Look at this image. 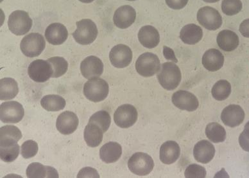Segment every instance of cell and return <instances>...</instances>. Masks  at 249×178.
Returning <instances> with one entry per match:
<instances>
[{"label": "cell", "instance_id": "obj_1", "mask_svg": "<svg viewBox=\"0 0 249 178\" xmlns=\"http://www.w3.org/2000/svg\"><path fill=\"white\" fill-rule=\"evenodd\" d=\"M157 77L164 89L172 91L180 85L182 79L181 71L176 63L166 62L162 64Z\"/></svg>", "mask_w": 249, "mask_h": 178}, {"label": "cell", "instance_id": "obj_2", "mask_svg": "<svg viewBox=\"0 0 249 178\" xmlns=\"http://www.w3.org/2000/svg\"><path fill=\"white\" fill-rule=\"evenodd\" d=\"M83 91L85 97L90 101L99 103L107 98L109 91V85L105 80L93 78L86 82Z\"/></svg>", "mask_w": 249, "mask_h": 178}, {"label": "cell", "instance_id": "obj_3", "mask_svg": "<svg viewBox=\"0 0 249 178\" xmlns=\"http://www.w3.org/2000/svg\"><path fill=\"white\" fill-rule=\"evenodd\" d=\"M77 29L73 33L75 41L80 45H88L93 43L98 36V29L92 20L85 19L77 22Z\"/></svg>", "mask_w": 249, "mask_h": 178}, {"label": "cell", "instance_id": "obj_4", "mask_svg": "<svg viewBox=\"0 0 249 178\" xmlns=\"http://www.w3.org/2000/svg\"><path fill=\"white\" fill-rule=\"evenodd\" d=\"M128 167L134 175L144 177L149 175L154 169V162L150 155L138 152L128 160Z\"/></svg>", "mask_w": 249, "mask_h": 178}, {"label": "cell", "instance_id": "obj_5", "mask_svg": "<svg viewBox=\"0 0 249 178\" xmlns=\"http://www.w3.org/2000/svg\"><path fill=\"white\" fill-rule=\"evenodd\" d=\"M46 41L39 33H31L21 40L20 49L24 55L29 57H37L45 49Z\"/></svg>", "mask_w": 249, "mask_h": 178}, {"label": "cell", "instance_id": "obj_6", "mask_svg": "<svg viewBox=\"0 0 249 178\" xmlns=\"http://www.w3.org/2000/svg\"><path fill=\"white\" fill-rule=\"evenodd\" d=\"M160 69V60L156 54L150 53H142L136 61V71L142 77H152L158 73Z\"/></svg>", "mask_w": 249, "mask_h": 178}, {"label": "cell", "instance_id": "obj_7", "mask_svg": "<svg viewBox=\"0 0 249 178\" xmlns=\"http://www.w3.org/2000/svg\"><path fill=\"white\" fill-rule=\"evenodd\" d=\"M32 19L29 14L23 11H16L9 16L8 26L12 33L23 36L29 33L32 27Z\"/></svg>", "mask_w": 249, "mask_h": 178}, {"label": "cell", "instance_id": "obj_8", "mask_svg": "<svg viewBox=\"0 0 249 178\" xmlns=\"http://www.w3.org/2000/svg\"><path fill=\"white\" fill-rule=\"evenodd\" d=\"M196 18L200 25L209 31H216L222 25V18L220 13L208 6L198 10Z\"/></svg>", "mask_w": 249, "mask_h": 178}, {"label": "cell", "instance_id": "obj_9", "mask_svg": "<svg viewBox=\"0 0 249 178\" xmlns=\"http://www.w3.org/2000/svg\"><path fill=\"white\" fill-rule=\"evenodd\" d=\"M53 73L51 64L43 59L32 61L28 69V74L30 78L36 83H45L52 77Z\"/></svg>", "mask_w": 249, "mask_h": 178}, {"label": "cell", "instance_id": "obj_10", "mask_svg": "<svg viewBox=\"0 0 249 178\" xmlns=\"http://www.w3.org/2000/svg\"><path fill=\"white\" fill-rule=\"evenodd\" d=\"M23 106L16 101L6 102L0 106V119L3 123L16 124L23 119Z\"/></svg>", "mask_w": 249, "mask_h": 178}, {"label": "cell", "instance_id": "obj_11", "mask_svg": "<svg viewBox=\"0 0 249 178\" xmlns=\"http://www.w3.org/2000/svg\"><path fill=\"white\" fill-rule=\"evenodd\" d=\"M138 113L132 105H122L114 114V121L118 127L126 129L133 125L137 121Z\"/></svg>", "mask_w": 249, "mask_h": 178}, {"label": "cell", "instance_id": "obj_12", "mask_svg": "<svg viewBox=\"0 0 249 178\" xmlns=\"http://www.w3.org/2000/svg\"><path fill=\"white\" fill-rule=\"evenodd\" d=\"M109 59L114 67L124 69L132 62V52L128 46L120 44L112 48L110 52Z\"/></svg>", "mask_w": 249, "mask_h": 178}, {"label": "cell", "instance_id": "obj_13", "mask_svg": "<svg viewBox=\"0 0 249 178\" xmlns=\"http://www.w3.org/2000/svg\"><path fill=\"white\" fill-rule=\"evenodd\" d=\"M172 101L178 109L190 112L196 111L199 106L196 96L185 90H179L173 94Z\"/></svg>", "mask_w": 249, "mask_h": 178}, {"label": "cell", "instance_id": "obj_14", "mask_svg": "<svg viewBox=\"0 0 249 178\" xmlns=\"http://www.w3.org/2000/svg\"><path fill=\"white\" fill-rule=\"evenodd\" d=\"M80 71L86 79L89 80L99 77L104 72V64L96 56H89L80 64Z\"/></svg>", "mask_w": 249, "mask_h": 178}, {"label": "cell", "instance_id": "obj_15", "mask_svg": "<svg viewBox=\"0 0 249 178\" xmlns=\"http://www.w3.org/2000/svg\"><path fill=\"white\" fill-rule=\"evenodd\" d=\"M223 123L230 127H235L242 124L245 119V112L239 105H231L225 107L221 114Z\"/></svg>", "mask_w": 249, "mask_h": 178}, {"label": "cell", "instance_id": "obj_16", "mask_svg": "<svg viewBox=\"0 0 249 178\" xmlns=\"http://www.w3.org/2000/svg\"><path fill=\"white\" fill-rule=\"evenodd\" d=\"M78 119L73 112L66 111L58 117L56 122V127L62 135H69L77 129Z\"/></svg>", "mask_w": 249, "mask_h": 178}, {"label": "cell", "instance_id": "obj_17", "mask_svg": "<svg viewBox=\"0 0 249 178\" xmlns=\"http://www.w3.org/2000/svg\"><path fill=\"white\" fill-rule=\"evenodd\" d=\"M136 12L130 5H124L118 8L114 13L113 21L114 25L121 29L130 27L135 21Z\"/></svg>", "mask_w": 249, "mask_h": 178}, {"label": "cell", "instance_id": "obj_18", "mask_svg": "<svg viewBox=\"0 0 249 178\" xmlns=\"http://www.w3.org/2000/svg\"><path fill=\"white\" fill-rule=\"evenodd\" d=\"M13 139H0V158L2 161L11 163L17 159L19 154V146Z\"/></svg>", "mask_w": 249, "mask_h": 178}, {"label": "cell", "instance_id": "obj_19", "mask_svg": "<svg viewBox=\"0 0 249 178\" xmlns=\"http://www.w3.org/2000/svg\"><path fill=\"white\" fill-rule=\"evenodd\" d=\"M68 32L65 26L59 23L50 24L45 31V37L48 43L53 45H60L66 41Z\"/></svg>", "mask_w": 249, "mask_h": 178}, {"label": "cell", "instance_id": "obj_20", "mask_svg": "<svg viewBox=\"0 0 249 178\" xmlns=\"http://www.w3.org/2000/svg\"><path fill=\"white\" fill-rule=\"evenodd\" d=\"M215 155V148L210 142L201 141L195 145L194 156L195 159L199 163L206 164L213 159Z\"/></svg>", "mask_w": 249, "mask_h": 178}, {"label": "cell", "instance_id": "obj_21", "mask_svg": "<svg viewBox=\"0 0 249 178\" xmlns=\"http://www.w3.org/2000/svg\"><path fill=\"white\" fill-rule=\"evenodd\" d=\"M202 62L205 69L208 71H216L224 66V55L217 49H210L204 53Z\"/></svg>", "mask_w": 249, "mask_h": 178}, {"label": "cell", "instance_id": "obj_22", "mask_svg": "<svg viewBox=\"0 0 249 178\" xmlns=\"http://www.w3.org/2000/svg\"><path fill=\"white\" fill-rule=\"evenodd\" d=\"M138 39L140 43L146 49L156 48L160 42V35L155 27L150 25L141 28L138 33Z\"/></svg>", "mask_w": 249, "mask_h": 178}, {"label": "cell", "instance_id": "obj_23", "mask_svg": "<svg viewBox=\"0 0 249 178\" xmlns=\"http://www.w3.org/2000/svg\"><path fill=\"white\" fill-rule=\"evenodd\" d=\"M180 149L175 141H167L160 148V160L165 165H171L179 158Z\"/></svg>", "mask_w": 249, "mask_h": 178}, {"label": "cell", "instance_id": "obj_24", "mask_svg": "<svg viewBox=\"0 0 249 178\" xmlns=\"http://www.w3.org/2000/svg\"><path fill=\"white\" fill-rule=\"evenodd\" d=\"M216 41L220 49L228 53L236 50L240 43L238 36L230 30H224L220 32Z\"/></svg>", "mask_w": 249, "mask_h": 178}, {"label": "cell", "instance_id": "obj_25", "mask_svg": "<svg viewBox=\"0 0 249 178\" xmlns=\"http://www.w3.org/2000/svg\"><path fill=\"white\" fill-rule=\"evenodd\" d=\"M122 146L114 142H110L105 144L100 150V159L106 163L117 161L122 157Z\"/></svg>", "mask_w": 249, "mask_h": 178}, {"label": "cell", "instance_id": "obj_26", "mask_svg": "<svg viewBox=\"0 0 249 178\" xmlns=\"http://www.w3.org/2000/svg\"><path fill=\"white\" fill-rule=\"evenodd\" d=\"M203 31L201 27L196 24H188L184 26L180 33V38L184 43L194 45L201 41Z\"/></svg>", "mask_w": 249, "mask_h": 178}, {"label": "cell", "instance_id": "obj_27", "mask_svg": "<svg viewBox=\"0 0 249 178\" xmlns=\"http://www.w3.org/2000/svg\"><path fill=\"white\" fill-rule=\"evenodd\" d=\"M26 174L29 178H59L57 171L54 168L43 165L37 162L30 164Z\"/></svg>", "mask_w": 249, "mask_h": 178}, {"label": "cell", "instance_id": "obj_28", "mask_svg": "<svg viewBox=\"0 0 249 178\" xmlns=\"http://www.w3.org/2000/svg\"><path fill=\"white\" fill-rule=\"evenodd\" d=\"M104 133L99 126L93 123H88L84 130V140L89 147H96L102 143Z\"/></svg>", "mask_w": 249, "mask_h": 178}, {"label": "cell", "instance_id": "obj_29", "mask_svg": "<svg viewBox=\"0 0 249 178\" xmlns=\"http://www.w3.org/2000/svg\"><path fill=\"white\" fill-rule=\"evenodd\" d=\"M19 92L17 82L12 78H4L0 81V100L9 101L16 97Z\"/></svg>", "mask_w": 249, "mask_h": 178}, {"label": "cell", "instance_id": "obj_30", "mask_svg": "<svg viewBox=\"0 0 249 178\" xmlns=\"http://www.w3.org/2000/svg\"><path fill=\"white\" fill-rule=\"evenodd\" d=\"M65 99L58 95H48L42 98L41 107L48 111H59L65 107Z\"/></svg>", "mask_w": 249, "mask_h": 178}, {"label": "cell", "instance_id": "obj_31", "mask_svg": "<svg viewBox=\"0 0 249 178\" xmlns=\"http://www.w3.org/2000/svg\"><path fill=\"white\" fill-rule=\"evenodd\" d=\"M206 135L212 142H223L226 139V131L223 126L218 123H212L206 126Z\"/></svg>", "mask_w": 249, "mask_h": 178}, {"label": "cell", "instance_id": "obj_32", "mask_svg": "<svg viewBox=\"0 0 249 178\" xmlns=\"http://www.w3.org/2000/svg\"><path fill=\"white\" fill-rule=\"evenodd\" d=\"M231 93V85L226 80H220L214 84L212 90L213 97L216 101H222L228 99Z\"/></svg>", "mask_w": 249, "mask_h": 178}, {"label": "cell", "instance_id": "obj_33", "mask_svg": "<svg viewBox=\"0 0 249 178\" xmlns=\"http://www.w3.org/2000/svg\"><path fill=\"white\" fill-rule=\"evenodd\" d=\"M89 123H93L94 125L99 126L100 128L106 133L109 129L110 123H111V118L109 113L105 110H101L96 112L90 118Z\"/></svg>", "mask_w": 249, "mask_h": 178}, {"label": "cell", "instance_id": "obj_34", "mask_svg": "<svg viewBox=\"0 0 249 178\" xmlns=\"http://www.w3.org/2000/svg\"><path fill=\"white\" fill-rule=\"evenodd\" d=\"M51 64L53 69V78H59L64 75L68 69V63L64 58L61 57H53L47 59Z\"/></svg>", "mask_w": 249, "mask_h": 178}, {"label": "cell", "instance_id": "obj_35", "mask_svg": "<svg viewBox=\"0 0 249 178\" xmlns=\"http://www.w3.org/2000/svg\"><path fill=\"white\" fill-rule=\"evenodd\" d=\"M243 5L241 0H223L222 11L227 16H234L242 10Z\"/></svg>", "mask_w": 249, "mask_h": 178}, {"label": "cell", "instance_id": "obj_36", "mask_svg": "<svg viewBox=\"0 0 249 178\" xmlns=\"http://www.w3.org/2000/svg\"><path fill=\"white\" fill-rule=\"evenodd\" d=\"M38 144L34 141H27L22 144L21 155L25 159H31L37 155Z\"/></svg>", "mask_w": 249, "mask_h": 178}, {"label": "cell", "instance_id": "obj_37", "mask_svg": "<svg viewBox=\"0 0 249 178\" xmlns=\"http://www.w3.org/2000/svg\"><path fill=\"white\" fill-rule=\"evenodd\" d=\"M8 138L19 141L22 138L21 131L15 125H5L0 129V139Z\"/></svg>", "mask_w": 249, "mask_h": 178}, {"label": "cell", "instance_id": "obj_38", "mask_svg": "<svg viewBox=\"0 0 249 178\" xmlns=\"http://www.w3.org/2000/svg\"><path fill=\"white\" fill-rule=\"evenodd\" d=\"M184 176L187 178H205L206 177V171L201 165L192 164L186 168Z\"/></svg>", "mask_w": 249, "mask_h": 178}, {"label": "cell", "instance_id": "obj_39", "mask_svg": "<svg viewBox=\"0 0 249 178\" xmlns=\"http://www.w3.org/2000/svg\"><path fill=\"white\" fill-rule=\"evenodd\" d=\"M166 5L174 10H180L186 7L189 0H165Z\"/></svg>", "mask_w": 249, "mask_h": 178}, {"label": "cell", "instance_id": "obj_40", "mask_svg": "<svg viewBox=\"0 0 249 178\" xmlns=\"http://www.w3.org/2000/svg\"><path fill=\"white\" fill-rule=\"evenodd\" d=\"M77 178H100L98 172L91 167H85L78 174Z\"/></svg>", "mask_w": 249, "mask_h": 178}, {"label": "cell", "instance_id": "obj_41", "mask_svg": "<svg viewBox=\"0 0 249 178\" xmlns=\"http://www.w3.org/2000/svg\"><path fill=\"white\" fill-rule=\"evenodd\" d=\"M163 53L164 57L166 59L170 60V61H174L176 63H178V60L177 59L176 55H175L174 52L172 49L164 46L163 47Z\"/></svg>", "mask_w": 249, "mask_h": 178}, {"label": "cell", "instance_id": "obj_42", "mask_svg": "<svg viewBox=\"0 0 249 178\" xmlns=\"http://www.w3.org/2000/svg\"><path fill=\"white\" fill-rule=\"evenodd\" d=\"M240 32L244 37L249 38V19H245L240 24Z\"/></svg>", "mask_w": 249, "mask_h": 178}, {"label": "cell", "instance_id": "obj_43", "mask_svg": "<svg viewBox=\"0 0 249 178\" xmlns=\"http://www.w3.org/2000/svg\"><path fill=\"white\" fill-rule=\"evenodd\" d=\"M203 1L206 2V3H216V2L220 1V0H203Z\"/></svg>", "mask_w": 249, "mask_h": 178}, {"label": "cell", "instance_id": "obj_44", "mask_svg": "<svg viewBox=\"0 0 249 178\" xmlns=\"http://www.w3.org/2000/svg\"><path fill=\"white\" fill-rule=\"evenodd\" d=\"M79 1L82 2V3H90L94 1V0H79Z\"/></svg>", "mask_w": 249, "mask_h": 178}, {"label": "cell", "instance_id": "obj_45", "mask_svg": "<svg viewBox=\"0 0 249 178\" xmlns=\"http://www.w3.org/2000/svg\"><path fill=\"white\" fill-rule=\"evenodd\" d=\"M246 131H248L249 132V121L248 123L246 124V125H245V129Z\"/></svg>", "mask_w": 249, "mask_h": 178}, {"label": "cell", "instance_id": "obj_46", "mask_svg": "<svg viewBox=\"0 0 249 178\" xmlns=\"http://www.w3.org/2000/svg\"><path fill=\"white\" fill-rule=\"evenodd\" d=\"M126 1H136V0H126Z\"/></svg>", "mask_w": 249, "mask_h": 178}]
</instances>
